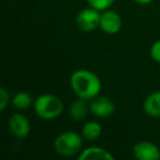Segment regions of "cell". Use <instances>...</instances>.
Returning <instances> with one entry per match:
<instances>
[{
  "label": "cell",
  "mask_w": 160,
  "mask_h": 160,
  "mask_svg": "<svg viewBox=\"0 0 160 160\" xmlns=\"http://www.w3.org/2000/svg\"><path fill=\"white\" fill-rule=\"evenodd\" d=\"M34 112L40 118L52 121L62 115L64 111V103L59 97L55 94L45 93L36 98L33 103Z\"/></svg>",
  "instance_id": "obj_2"
},
{
  "label": "cell",
  "mask_w": 160,
  "mask_h": 160,
  "mask_svg": "<svg viewBox=\"0 0 160 160\" xmlns=\"http://www.w3.org/2000/svg\"><path fill=\"white\" fill-rule=\"evenodd\" d=\"M79 160H113L114 156L109 150L99 146H90L80 151Z\"/></svg>",
  "instance_id": "obj_9"
},
{
  "label": "cell",
  "mask_w": 160,
  "mask_h": 160,
  "mask_svg": "<svg viewBox=\"0 0 160 160\" xmlns=\"http://www.w3.org/2000/svg\"><path fill=\"white\" fill-rule=\"evenodd\" d=\"M134 1H135L136 3H138V5L147 6V5H150L153 0H134Z\"/></svg>",
  "instance_id": "obj_17"
},
{
  "label": "cell",
  "mask_w": 160,
  "mask_h": 160,
  "mask_svg": "<svg viewBox=\"0 0 160 160\" xmlns=\"http://www.w3.org/2000/svg\"><path fill=\"white\" fill-rule=\"evenodd\" d=\"M102 134V127L96 121H89L82 126L81 129V136L85 138L86 140H97Z\"/></svg>",
  "instance_id": "obj_12"
},
{
  "label": "cell",
  "mask_w": 160,
  "mask_h": 160,
  "mask_svg": "<svg viewBox=\"0 0 160 160\" xmlns=\"http://www.w3.org/2000/svg\"><path fill=\"white\" fill-rule=\"evenodd\" d=\"M90 7L99 10V11H104L109 9L115 0H86Z\"/></svg>",
  "instance_id": "obj_14"
},
{
  "label": "cell",
  "mask_w": 160,
  "mask_h": 160,
  "mask_svg": "<svg viewBox=\"0 0 160 160\" xmlns=\"http://www.w3.org/2000/svg\"><path fill=\"white\" fill-rule=\"evenodd\" d=\"M90 101V112L99 118H110L115 111L114 102L108 97L98 96Z\"/></svg>",
  "instance_id": "obj_8"
},
{
  "label": "cell",
  "mask_w": 160,
  "mask_h": 160,
  "mask_svg": "<svg viewBox=\"0 0 160 160\" xmlns=\"http://www.w3.org/2000/svg\"><path fill=\"white\" fill-rule=\"evenodd\" d=\"M133 156L138 160H159L160 149L148 140H140L133 146Z\"/></svg>",
  "instance_id": "obj_7"
},
{
  "label": "cell",
  "mask_w": 160,
  "mask_h": 160,
  "mask_svg": "<svg viewBox=\"0 0 160 160\" xmlns=\"http://www.w3.org/2000/svg\"><path fill=\"white\" fill-rule=\"evenodd\" d=\"M142 109L151 118H160V91H155L146 97Z\"/></svg>",
  "instance_id": "obj_11"
},
{
  "label": "cell",
  "mask_w": 160,
  "mask_h": 160,
  "mask_svg": "<svg viewBox=\"0 0 160 160\" xmlns=\"http://www.w3.org/2000/svg\"><path fill=\"white\" fill-rule=\"evenodd\" d=\"M149 53H150L151 58H152L156 62L160 64V40L156 41V42L151 45Z\"/></svg>",
  "instance_id": "obj_16"
},
{
  "label": "cell",
  "mask_w": 160,
  "mask_h": 160,
  "mask_svg": "<svg viewBox=\"0 0 160 160\" xmlns=\"http://www.w3.org/2000/svg\"><path fill=\"white\" fill-rule=\"evenodd\" d=\"M101 12L92 7H88L78 12L76 16V25L82 32H92L100 27Z\"/></svg>",
  "instance_id": "obj_4"
},
{
  "label": "cell",
  "mask_w": 160,
  "mask_h": 160,
  "mask_svg": "<svg viewBox=\"0 0 160 160\" xmlns=\"http://www.w3.org/2000/svg\"><path fill=\"white\" fill-rule=\"evenodd\" d=\"M123 21L121 16L114 10L107 9L101 12L100 29L107 34H116L122 30Z\"/></svg>",
  "instance_id": "obj_6"
},
{
  "label": "cell",
  "mask_w": 160,
  "mask_h": 160,
  "mask_svg": "<svg viewBox=\"0 0 160 160\" xmlns=\"http://www.w3.org/2000/svg\"><path fill=\"white\" fill-rule=\"evenodd\" d=\"M11 103L18 111H24L31 107V104L33 103V98L28 92L19 91L12 97Z\"/></svg>",
  "instance_id": "obj_13"
},
{
  "label": "cell",
  "mask_w": 160,
  "mask_h": 160,
  "mask_svg": "<svg viewBox=\"0 0 160 160\" xmlns=\"http://www.w3.org/2000/svg\"><path fill=\"white\" fill-rule=\"evenodd\" d=\"M70 87L78 98L89 101L100 94L102 83L93 71L78 69L70 76Z\"/></svg>",
  "instance_id": "obj_1"
},
{
  "label": "cell",
  "mask_w": 160,
  "mask_h": 160,
  "mask_svg": "<svg viewBox=\"0 0 160 160\" xmlns=\"http://www.w3.org/2000/svg\"><path fill=\"white\" fill-rule=\"evenodd\" d=\"M10 101V93L6 88L1 87L0 88V111H3V110L7 108V105L9 104Z\"/></svg>",
  "instance_id": "obj_15"
},
{
  "label": "cell",
  "mask_w": 160,
  "mask_h": 160,
  "mask_svg": "<svg viewBox=\"0 0 160 160\" xmlns=\"http://www.w3.org/2000/svg\"><path fill=\"white\" fill-rule=\"evenodd\" d=\"M88 100L78 98L70 104L69 108V114L70 118L76 122H81L86 118L88 112L90 111V105L87 103Z\"/></svg>",
  "instance_id": "obj_10"
},
{
  "label": "cell",
  "mask_w": 160,
  "mask_h": 160,
  "mask_svg": "<svg viewBox=\"0 0 160 160\" xmlns=\"http://www.w3.org/2000/svg\"><path fill=\"white\" fill-rule=\"evenodd\" d=\"M8 125H9V129L11 134L18 139L27 138L31 132V124H30L29 118L20 112L13 113L10 116L9 121H8Z\"/></svg>",
  "instance_id": "obj_5"
},
{
  "label": "cell",
  "mask_w": 160,
  "mask_h": 160,
  "mask_svg": "<svg viewBox=\"0 0 160 160\" xmlns=\"http://www.w3.org/2000/svg\"><path fill=\"white\" fill-rule=\"evenodd\" d=\"M82 136L72 131H67L59 134L54 140V149L59 156L70 157L81 151Z\"/></svg>",
  "instance_id": "obj_3"
}]
</instances>
